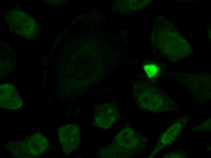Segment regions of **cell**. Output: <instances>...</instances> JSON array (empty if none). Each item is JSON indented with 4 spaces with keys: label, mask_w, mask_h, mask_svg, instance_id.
Here are the masks:
<instances>
[{
    "label": "cell",
    "mask_w": 211,
    "mask_h": 158,
    "mask_svg": "<svg viewBox=\"0 0 211 158\" xmlns=\"http://www.w3.org/2000/svg\"><path fill=\"white\" fill-rule=\"evenodd\" d=\"M147 142L146 136L127 125L116 133L110 144L99 149L98 154L101 158H129L142 152Z\"/></svg>",
    "instance_id": "6da1fadb"
},
{
    "label": "cell",
    "mask_w": 211,
    "mask_h": 158,
    "mask_svg": "<svg viewBox=\"0 0 211 158\" xmlns=\"http://www.w3.org/2000/svg\"><path fill=\"white\" fill-rule=\"evenodd\" d=\"M132 94L139 107L152 113L176 111L179 105L162 89L156 85L145 82H136L132 86Z\"/></svg>",
    "instance_id": "7a4b0ae2"
},
{
    "label": "cell",
    "mask_w": 211,
    "mask_h": 158,
    "mask_svg": "<svg viewBox=\"0 0 211 158\" xmlns=\"http://www.w3.org/2000/svg\"><path fill=\"white\" fill-rule=\"evenodd\" d=\"M162 26L161 40L157 47L168 60L177 62L193 53L189 42L169 20L164 19Z\"/></svg>",
    "instance_id": "3957f363"
},
{
    "label": "cell",
    "mask_w": 211,
    "mask_h": 158,
    "mask_svg": "<svg viewBox=\"0 0 211 158\" xmlns=\"http://www.w3.org/2000/svg\"><path fill=\"white\" fill-rule=\"evenodd\" d=\"M5 18L10 31L16 35L32 40L39 32V23L20 8L15 7L10 9Z\"/></svg>",
    "instance_id": "277c9868"
},
{
    "label": "cell",
    "mask_w": 211,
    "mask_h": 158,
    "mask_svg": "<svg viewBox=\"0 0 211 158\" xmlns=\"http://www.w3.org/2000/svg\"><path fill=\"white\" fill-rule=\"evenodd\" d=\"M173 78L195 95L200 101L205 102L211 96V75L207 74L174 73Z\"/></svg>",
    "instance_id": "5b68a950"
},
{
    "label": "cell",
    "mask_w": 211,
    "mask_h": 158,
    "mask_svg": "<svg viewBox=\"0 0 211 158\" xmlns=\"http://www.w3.org/2000/svg\"><path fill=\"white\" fill-rule=\"evenodd\" d=\"M57 134L63 152L69 154L79 146L81 142L79 126L75 124L63 125L58 129Z\"/></svg>",
    "instance_id": "8992f818"
},
{
    "label": "cell",
    "mask_w": 211,
    "mask_h": 158,
    "mask_svg": "<svg viewBox=\"0 0 211 158\" xmlns=\"http://www.w3.org/2000/svg\"><path fill=\"white\" fill-rule=\"evenodd\" d=\"M121 118L115 103H105L95 107L93 123L97 127L107 129Z\"/></svg>",
    "instance_id": "52a82bcc"
},
{
    "label": "cell",
    "mask_w": 211,
    "mask_h": 158,
    "mask_svg": "<svg viewBox=\"0 0 211 158\" xmlns=\"http://www.w3.org/2000/svg\"><path fill=\"white\" fill-rule=\"evenodd\" d=\"M189 119V116H183L168 127L159 137L157 144L150 154L149 157L154 156L158 152L164 147L171 145L180 134Z\"/></svg>",
    "instance_id": "ba28073f"
},
{
    "label": "cell",
    "mask_w": 211,
    "mask_h": 158,
    "mask_svg": "<svg viewBox=\"0 0 211 158\" xmlns=\"http://www.w3.org/2000/svg\"><path fill=\"white\" fill-rule=\"evenodd\" d=\"M23 101L17 89L12 85L4 83L0 86V105L4 109L15 110L22 106Z\"/></svg>",
    "instance_id": "9c48e42d"
},
{
    "label": "cell",
    "mask_w": 211,
    "mask_h": 158,
    "mask_svg": "<svg viewBox=\"0 0 211 158\" xmlns=\"http://www.w3.org/2000/svg\"><path fill=\"white\" fill-rule=\"evenodd\" d=\"M23 140L32 157L40 156L46 152L49 147V140L39 132L34 133L26 137Z\"/></svg>",
    "instance_id": "30bf717a"
},
{
    "label": "cell",
    "mask_w": 211,
    "mask_h": 158,
    "mask_svg": "<svg viewBox=\"0 0 211 158\" xmlns=\"http://www.w3.org/2000/svg\"><path fill=\"white\" fill-rule=\"evenodd\" d=\"M5 148L13 156L19 158H32L24 140L10 141L5 145Z\"/></svg>",
    "instance_id": "8fae6325"
},
{
    "label": "cell",
    "mask_w": 211,
    "mask_h": 158,
    "mask_svg": "<svg viewBox=\"0 0 211 158\" xmlns=\"http://www.w3.org/2000/svg\"><path fill=\"white\" fill-rule=\"evenodd\" d=\"M143 69L147 77L151 79H156L161 71L159 65L152 62L145 64L144 65Z\"/></svg>",
    "instance_id": "7c38bea8"
},
{
    "label": "cell",
    "mask_w": 211,
    "mask_h": 158,
    "mask_svg": "<svg viewBox=\"0 0 211 158\" xmlns=\"http://www.w3.org/2000/svg\"><path fill=\"white\" fill-rule=\"evenodd\" d=\"M188 155L186 152L184 151H176L170 152L165 154L164 158H183L186 157Z\"/></svg>",
    "instance_id": "4fadbf2b"
}]
</instances>
